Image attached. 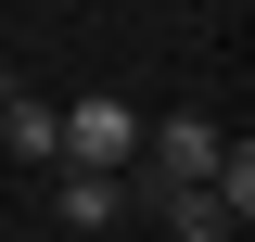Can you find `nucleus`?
I'll list each match as a JSON object with an SVG mask.
<instances>
[{
    "label": "nucleus",
    "mask_w": 255,
    "mask_h": 242,
    "mask_svg": "<svg viewBox=\"0 0 255 242\" xmlns=\"http://www.w3.org/2000/svg\"><path fill=\"white\" fill-rule=\"evenodd\" d=\"M140 153H153V166H140V179H153V191H204V179H217V127H204V115H153V127H140Z\"/></svg>",
    "instance_id": "obj_1"
},
{
    "label": "nucleus",
    "mask_w": 255,
    "mask_h": 242,
    "mask_svg": "<svg viewBox=\"0 0 255 242\" xmlns=\"http://www.w3.org/2000/svg\"><path fill=\"white\" fill-rule=\"evenodd\" d=\"M128 153H140V115H128V102H77V115H64V166H102V179H115Z\"/></svg>",
    "instance_id": "obj_2"
},
{
    "label": "nucleus",
    "mask_w": 255,
    "mask_h": 242,
    "mask_svg": "<svg viewBox=\"0 0 255 242\" xmlns=\"http://www.w3.org/2000/svg\"><path fill=\"white\" fill-rule=\"evenodd\" d=\"M0 140L26 153V166H64V115H51V102H26V90H0Z\"/></svg>",
    "instance_id": "obj_3"
},
{
    "label": "nucleus",
    "mask_w": 255,
    "mask_h": 242,
    "mask_svg": "<svg viewBox=\"0 0 255 242\" xmlns=\"http://www.w3.org/2000/svg\"><path fill=\"white\" fill-rule=\"evenodd\" d=\"M51 204L77 217V230H115V204H128V191L102 179V166H64V191H51Z\"/></svg>",
    "instance_id": "obj_4"
},
{
    "label": "nucleus",
    "mask_w": 255,
    "mask_h": 242,
    "mask_svg": "<svg viewBox=\"0 0 255 242\" xmlns=\"http://www.w3.org/2000/svg\"><path fill=\"white\" fill-rule=\"evenodd\" d=\"M153 204H166L179 242H230V204H217V191H153Z\"/></svg>",
    "instance_id": "obj_5"
}]
</instances>
